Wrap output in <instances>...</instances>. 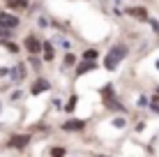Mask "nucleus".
<instances>
[{"mask_svg": "<svg viewBox=\"0 0 159 157\" xmlns=\"http://www.w3.org/2000/svg\"><path fill=\"white\" fill-rule=\"evenodd\" d=\"M127 53H129L127 44H116V46H111V51H108L106 58H104V67H106L108 72H113V69H116L118 65L127 58Z\"/></svg>", "mask_w": 159, "mask_h": 157, "instance_id": "obj_1", "label": "nucleus"}, {"mask_svg": "<svg viewBox=\"0 0 159 157\" xmlns=\"http://www.w3.org/2000/svg\"><path fill=\"white\" fill-rule=\"evenodd\" d=\"M28 143H30V134H14V136L9 139V148H14V150L28 148Z\"/></svg>", "mask_w": 159, "mask_h": 157, "instance_id": "obj_2", "label": "nucleus"}, {"mask_svg": "<svg viewBox=\"0 0 159 157\" xmlns=\"http://www.w3.org/2000/svg\"><path fill=\"white\" fill-rule=\"evenodd\" d=\"M0 28H5V30L19 28V19H16L14 14H7V12H2V14H0Z\"/></svg>", "mask_w": 159, "mask_h": 157, "instance_id": "obj_3", "label": "nucleus"}, {"mask_svg": "<svg viewBox=\"0 0 159 157\" xmlns=\"http://www.w3.org/2000/svg\"><path fill=\"white\" fill-rule=\"evenodd\" d=\"M42 46H44V44H42L39 39H37L35 35H28V37H25V48H28L30 56H37V53L42 51Z\"/></svg>", "mask_w": 159, "mask_h": 157, "instance_id": "obj_4", "label": "nucleus"}, {"mask_svg": "<svg viewBox=\"0 0 159 157\" xmlns=\"http://www.w3.org/2000/svg\"><path fill=\"white\" fill-rule=\"evenodd\" d=\"M65 132H83L85 129V120H76V118H72V120H67L62 125Z\"/></svg>", "mask_w": 159, "mask_h": 157, "instance_id": "obj_5", "label": "nucleus"}, {"mask_svg": "<svg viewBox=\"0 0 159 157\" xmlns=\"http://www.w3.org/2000/svg\"><path fill=\"white\" fill-rule=\"evenodd\" d=\"M48 88H51V83H48L46 79H37L35 83H32V88H30V95H39V93H46Z\"/></svg>", "mask_w": 159, "mask_h": 157, "instance_id": "obj_6", "label": "nucleus"}, {"mask_svg": "<svg viewBox=\"0 0 159 157\" xmlns=\"http://www.w3.org/2000/svg\"><path fill=\"white\" fill-rule=\"evenodd\" d=\"M127 14L134 16V19H139V21H148V9L145 7H129Z\"/></svg>", "mask_w": 159, "mask_h": 157, "instance_id": "obj_7", "label": "nucleus"}, {"mask_svg": "<svg viewBox=\"0 0 159 157\" xmlns=\"http://www.w3.org/2000/svg\"><path fill=\"white\" fill-rule=\"evenodd\" d=\"M53 56H56V51H53V44H51V42H44V46H42V58H44L46 62H51Z\"/></svg>", "mask_w": 159, "mask_h": 157, "instance_id": "obj_8", "label": "nucleus"}, {"mask_svg": "<svg viewBox=\"0 0 159 157\" xmlns=\"http://www.w3.org/2000/svg\"><path fill=\"white\" fill-rule=\"evenodd\" d=\"M95 69V62H90V60H83L79 65V69H76V76H83V74H88V72H92Z\"/></svg>", "mask_w": 159, "mask_h": 157, "instance_id": "obj_9", "label": "nucleus"}, {"mask_svg": "<svg viewBox=\"0 0 159 157\" xmlns=\"http://www.w3.org/2000/svg\"><path fill=\"white\" fill-rule=\"evenodd\" d=\"M5 2H7L9 9H23V7H28V0H5Z\"/></svg>", "mask_w": 159, "mask_h": 157, "instance_id": "obj_10", "label": "nucleus"}, {"mask_svg": "<svg viewBox=\"0 0 159 157\" xmlns=\"http://www.w3.org/2000/svg\"><path fill=\"white\" fill-rule=\"evenodd\" d=\"M97 56H99V51H97V48H85V51H83V56H81V58H83V60H90V62H95V60H97Z\"/></svg>", "mask_w": 159, "mask_h": 157, "instance_id": "obj_11", "label": "nucleus"}, {"mask_svg": "<svg viewBox=\"0 0 159 157\" xmlns=\"http://www.w3.org/2000/svg\"><path fill=\"white\" fill-rule=\"evenodd\" d=\"M76 102H79V95H72V99L67 102V106H65V111H67V113H72V111L76 109Z\"/></svg>", "mask_w": 159, "mask_h": 157, "instance_id": "obj_12", "label": "nucleus"}, {"mask_svg": "<svg viewBox=\"0 0 159 157\" xmlns=\"http://www.w3.org/2000/svg\"><path fill=\"white\" fill-rule=\"evenodd\" d=\"M65 145H56V148H51V157H65Z\"/></svg>", "mask_w": 159, "mask_h": 157, "instance_id": "obj_13", "label": "nucleus"}, {"mask_svg": "<svg viewBox=\"0 0 159 157\" xmlns=\"http://www.w3.org/2000/svg\"><path fill=\"white\" fill-rule=\"evenodd\" d=\"M150 109L155 111V113H159V95H155V97L150 99Z\"/></svg>", "mask_w": 159, "mask_h": 157, "instance_id": "obj_14", "label": "nucleus"}, {"mask_svg": "<svg viewBox=\"0 0 159 157\" xmlns=\"http://www.w3.org/2000/svg\"><path fill=\"white\" fill-rule=\"evenodd\" d=\"M74 62H76V56L74 53H67V56H65V65L69 67V65H74Z\"/></svg>", "mask_w": 159, "mask_h": 157, "instance_id": "obj_15", "label": "nucleus"}, {"mask_svg": "<svg viewBox=\"0 0 159 157\" xmlns=\"http://www.w3.org/2000/svg\"><path fill=\"white\" fill-rule=\"evenodd\" d=\"M125 125H127L125 118H116V120H113V127H125Z\"/></svg>", "mask_w": 159, "mask_h": 157, "instance_id": "obj_16", "label": "nucleus"}, {"mask_svg": "<svg viewBox=\"0 0 159 157\" xmlns=\"http://www.w3.org/2000/svg\"><path fill=\"white\" fill-rule=\"evenodd\" d=\"M5 48H7V51H12V53H16V51H19V46H16V44H12V42H5Z\"/></svg>", "mask_w": 159, "mask_h": 157, "instance_id": "obj_17", "label": "nucleus"}, {"mask_svg": "<svg viewBox=\"0 0 159 157\" xmlns=\"http://www.w3.org/2000/svg\"><path fill=\"white\" fill-rule=\"evenodd\" d=\"M5 74H7V69H5V67H0V76H5Z\"/></svg>", "mask_w": 159, "mask_h": 157, "instance_id": "obj_18", "label": "nucleus"}, {"mask_svg": "<svg viewBox=\"0 0 159 157\" xmlns=\"http://www.w3.org/2000/svg\"><path fill=\"white\" fill-rule=\"evenodd\" d=\"M95 157H108V155H95Z\"/></svg>", "mask_w": 159, "mask_h": 157, "instance_id": "obj_19", "label": "nucleus"}, {"mask_svg": "<svg viewBox=\"0 0 159 157\" xmlns=\"http://www.w3.org/2000/svg\"><path fill=\"white\" fill-rule=\"evenodd\" d=\"M157 69H159V60H157Z\"/></svg>", "mask_w": 159, "mask_h": 157, "instance_id": "obj_20", "label": "nucleus"}, {"mask_svg": "<svg viewBox=\"0 0 159 157\" xmlns=\"http://www.w3.org/2000/svg\"><path fill=\"white\" fill-rule=\"evenodd\" d=\"M157 95H159V88H157Z\"/></svg>", "mask_w": 159, "mask_h": 157, "instance_id": "obj_21", "label": "nucleus"}, {"mask_svg": "<svg viewBox=\"0 0 159 157\" xmlns=\"http://www.w3.org/2000/svg\"><path fill=\"white\" fill-rule=\"evenodd\" d=\"M0 109H2V104H0Z\"/></svg>", "mask_w": 159, "mask_h": 157, "instance_id": "obj_22", "label": "nucleus"}]
</instances>
